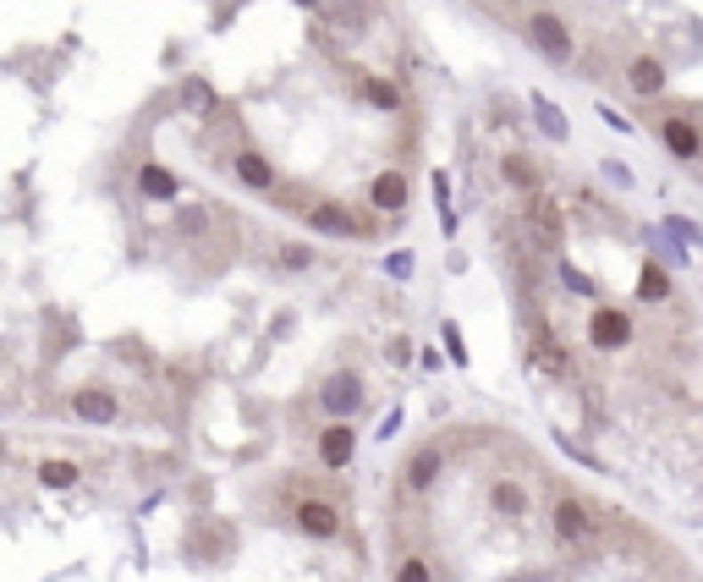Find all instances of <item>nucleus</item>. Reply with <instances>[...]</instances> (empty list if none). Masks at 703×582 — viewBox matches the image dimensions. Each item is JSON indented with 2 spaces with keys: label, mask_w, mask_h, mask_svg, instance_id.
<instances>
[{
  "label": "nucleus",
  "mask_w": 703,
  "mask_h": 582,
  "mask_svg": "<svg viewBox=\"0 0 703 582\" xmlns=\"http://www.w3.org/2000/svg\"><path fill=\"white\" fill-rule=\"evenodd\" d=\"M303 220L313 225L319 237H341V242H363V237H374V220L358 214L352 204H341V198H308Z\"/></svg>",
  "instance_id": "1"
},
{
  "label": "nucleus",
  "mask_w": 703,
  "mask_h": 582,
  "mask_svg": "<svg viewBox=\"0 0 703 582\" xmlns=\"http://www.w3.org/2000/svg\"><path fill=\"white\" fill-rule=\"evenodd\" d=\"M368 401V384L358 368H335L319 379V412H325V424H346V417H358Z\"/></svg>",
  "instance_id": "2"
},
{
  "label": "nucleus",
  "mask_w": 703,
  "mask_h": 582,
  "mask_svg": "<svg viewBox=\"0 0 703 582\" xmlns=\"http://www.w3.org/2000/svg\"><path fill=\"white\" fill-rule=\"evenodd\" d=\"M522 34H528V44L545 55L550 67H571V61H578V39H571L566 17H555V12H528Z\"/></svg>",
  "instance_id": "3"
},
{
  "label": "nucleus",
  "mask_w": 703,
  "mask_h": 582,
  "mask_svg": "<svg viewBox=\"0 0 703 582\" xmlns=\"http://www.w3.org/2000/svg\"><path fill=\"white\" fill-rule=\"evenodd\" d=\"M637 341V319H632V308H621V303H594V313H588V346L594 352H626Z\"/></svg>",
  "instance_id": "4"
},
{
  "label": "nucleus",
  "mask_w": 703,
  "mask_h": 582,
  "mask_svg": "<svg viewBox=\"0 0 703 582\" xmlns=\"http://www.w3.org/2000/svg\"><path fill=\"white\" fill-rule=\"evenodd\" d=\"M528 363L538 368V374H550V379H578V358H571V346L561 341V330L555 325H533V335H528Z\"/></svg>",
  "instance_id": "5"
},
{
  "label": "nucleus",
  "mask_w": 703,
  "mask_h": 582,
  "mask_svg": "<svg viewBox=\"0 0 703 582\" xmlns=\"http://www.w3.org/2000/svg\"><path fill=\"white\" fill-rule=\"evenodd\" d=\"M67 412L77 417L83 429H110L116 417H121V396L110 391V384H100V379H88V384H77V391L67 396Z\"/></svg>",
  "instance_id": "6"
},
{
  "label": "nucleus",
  "mask_w": 703,
  "mask_h": 582,
  "mask_svg": "<svg viewBox=\"0 0 703 582\" xmlns=\"http://www.w3.org/2000/svg\"><path fill=\"white\" fill-rule=\"evenodd\" d=\"M654 133H659V143L670 149V159H682V166H698V159H703V126H698L692 116L659 110V116H654Z\"/></svg>",
  "instance_id": "7"
},
{
  "label": "nucleus",
  "mask_w": 703,
  "mask_h": 582,
  "mask_svg": "<svg viewBox=\"0 0 703 582\" xmlns=\"http://www.w3.org/2000/svg\"><path fill=\"white\" fill-rule=\"evenodd\" d=\"M363 198H368L374 214H401V209L412 204V182H407L401 166H379V171L368 176V187H363Z\"/></svg>",
  "instance_id": "8"
},
{
  "label": "nucleus",
  "mask_w": 703,
  "mask_h": 582,
  "mask_svg": "<svg viewBox=\"0 0 703 582\" xmlns=\"http://www.w3.org/2000/svg\"><path fill=\"white\" fill-rule=\"evenodd\" d=\"M292 522H297V533H308V538H319V544H330V538H341L346 516H341V505H335V500L303 495V500L292 505Z\"/></svg>",
  "instance_id": "9"
},
{
  "label": "nucleus",
  "mask_w": 703,
  "mask_h": 582,
  "mask_svg": "<svg viewBox=\"0 0 703 582\" xmlns=\"http://www.w3.org/2000/svg\"><path fill=\"white\" fill-rule=\"evenodd\" d=\"M550 528H555V538H561V544H571V549H588V544H594V511H588L583 500L561 495V500L550 505Z\"/></svg>",
  "instance_id": "10"
},
{
  "label": "nucleus",
  "mask_w": 703,
  "mask_h": 582,
  "mask_svg": "<svg viewBox=\"0 0 703 582\" xmlns=\"http://www.w3.org/2000/svg\"><path fill=\"white\" fill-rule=\"evenodd\" d=\"M226 166H231V176H237V182H242L247 192H264V198H270V192L280 187V171H275V159H264L259 149H242V143H237V149L226 154Z\"/></svg>",
  "instance_id": "11"
},
{
  "label": "nucleus",
  "mask_w": 703,
  "mask_h": 582,
  "mask_svg": "<svg viewBox=\"0 0 703 582\" xmlns=\"http://www.w3.org/2000/svg\"><path fill=\"white\" fill-rule=\"evenodd\" d=\"M313 457H319V467H330V473L352 467V457H358V429H352V424H325L319 440H313Z\"/></svg>",
  "instance_id": "12"
},
{
  "label": "nucleus",
  "mask_w": 703,
  "mask_h": 582,
  "mask_svg": "<svg viewBox=\"0 0 703 582\" xmlns=\"http://www.w3.org/2000/svg\"><path fill=\"white\" fill-rule=\"evenodd\" d=\"M621 77H626V93H632V100H659V93L670 88V72H665L659 55H632Z\"/></svg>",
  "instance_id": "13"
},
{
  "label": "nucleus",
  "mask_w": 703,
  "mask_h": 582,
  "mask_svg": "<svg viewBox=\"0 0 703 582\" xmlns=\"http://www.w3.org/2000/svg\"><path fill=\"white\" fill-rule=\"evenodd\" d=\"M138 192L149 204H176L182 198V176L171 171V166H159V159H138Z\"/></svg>",
  "instance_id": "14"
},
{
  "label": "nucleus",
  "mask_w": 703,
  "mask_h": 582,
  "mask_svg": "<svg viewBox=\"0 0 703 582\" xmlns=\"http://www.w3.org/2000/svg\"><path fill=\"white\" fill-rule=\"evenodd\" d=\"M500 182L511 192H522V198H533V192H545V166L528 159V154H505L500 159Z\"/></svg>",
  "instance_id": "15"
},
{
  "label": "nucleus",
  "mask_w": 703,
  "mask_h": 582,
  "mask_svg": "<svg viewBox=\"0 0 703 582\" xmlns=\"http://www.w3.org/2000/svg\"><path fill=\"white\" fill-rule=\"evenodd\" d=\"M440 467H445V457H440V445H424V450H412V457L401 462V483L412 495H424V489H434V478H440Z\"/></svg>",
  "instance_id": "16"
},
{
  "label": "nucleus",
  "mask_w": 703,
  "mask_h": 582,
  "mask_svg": "<svg viewBox=\"0 0 703 582\" xmlns=\"http://www.w3.org/2000/svg\"><path fill=\"white\" fill-rule=\"evenodd\" d=\"M670 297H676V280H670V270L659 264V258H643V264H637V303L659 308V303H670Z\"/></svg>",
  "instance_id": "17"
},
{
  "label": "nucleus",
  "mask_w": 703,
  "mask_h": 582,
  "mask_svg": "<svg viewBox=\"0 0 703 582\" xmlns=\"http://www.w3.org/2000/svg\"><path fill=\"white\" fill-rule=\"evenodd\" d=\"M489 511L517 522V516H528V489H522L517 478H495V483H489Z\"/></svg>",
  "instance_id": "18"
},
{
  "label": "nucleus",
  "mask_w": 703,
  "mask_h": 582,
  "mask_svg": "<svg viewBox=\"0 0 703 582\" xmlns=\"http://www.w3.org/2000/svg\"><path fill=\"white\" fill-rule=\"evenodd\" d=\"M533 116H538V133H545L550 143H566L571 126H566V110L555 100H545V93H533Z\"/></svg>",
  "instance_id": "19"
},
{
  "label": "nucleus",
  "mask_w": 703,
  "mask_h": 582,
  "mask_svg": "<svg viewBox=\"0 0 703 582\" xmlns=\"http://www.w3.org/2000/svg\"><path fill=\"white\" fill-rule=\"evenodd\" d=\"M39 483H44V489H77L83 467L72 457H50V462H39Z\"/></svg>",
  "instance_id": "20"
},
{
  "label": "nucleus",
  "mask_w": 703,
  "mask_h": 582,
  "mask_svg": "<svg viewBox=\"0 0 703 582\" xmlns=\"http://www.w3.org/2000/svg\"><path fill=\"white\" fill-rule=\"evenodd\" d=\"M313 264H319V247L313 242H280L275 247V270H292L297 275V270H313Z\"/></svg>",
  "instance_id": "21"
},
{
  "label": "nucleus",
  "mask_w": 703,
  "mask_h": 582,
  "mask_svg": "<svg viewBox=\"0 0 703 582\" xmlns=\"http://www.w3.org/2000/svg\"><path fill=\"white\" fill-rule=\"evenodd\" d=\"M555 275H561V286L571 291V297H588V303H599V280H594V275H583L578 264H571V258H561V264H555Z\"/></svg>",
  "instance_id": "22"
},
{
  "label": "nucleus",
  "mask_w": 703,
  "mask_h": 582,
  "mask_svg": "<svg viewBox=\"0 0 703 582\" xmlns=\"http://www.w3.org/2000/svg\"><path fill=\"white\" fill-rule=\"evenodd\" d=\"M209 231V209L204 204H176V237H204Z\"/></svg>",
  "instance_id": "23"
},
{
  "label": "nucleus",
  "mask_w": 703,
  "mask_h": 582,
  "mask_svg": "<svg viewBox=\"0 0 703 582\" xmlns=\"http://www.w3.org/2000/svg\"><path fill=\"white\" fill-rule=\"evenodd\" d=\"M396 582H434V566H429V555H401V566H396Z\"/></svg>",
  "instance_id": "24"
},
{
  "label": "nucleus",
  "mask_w": 703,
  "mask_h": 582,
  "mask_svg": "<svg viewBox=\"0 0 703 582\" xmlns=\"http://www.w3.org/2000/svg\"><path fill=\"white\" fill-rule=\"evenodd\" d=\"M665 231L676 237V242H692V247H703V231H698L692 220H682V214H670V220H665Z\"/></svg>",
  "instance_id": "25"
},
{
  "label": "nucleus",
  "mask_w": 703,
  "mask_h": 582,
  "mask_svg": "<svg viewBox=\"0 0 703 582\" xmlns=\"http://www.w3.org/2000/svg\"><path fill=\"white\" fill-rule=\"evenodd\" d=\"M440 335H445V352H451V363L467 368V341H462V330H457V325H445Z\"/></svg>",
  "instance_id": "26"
},
{
  "label": "nucleus",
  "mask_w": 703,
  "mask_h": 582,
  "mask_svg": "<svg viewBox=\"0 0 703 582\" xmlns=\"http://www.w3.org/2000/svg\"><path fill=\"white\" fill-rule=\"evenodd\" d=\"M604 176L621 182V187H632V171H626V166H616V159H604Z\"/></svg>",
  "instance_id": "27"
},
{
  "label": "nucleus",
  "mask_w": 703,
  "mask_h": 582,
  "mask_svg": "<svg viewBox=\"0 0 703 582\" xmlns=\"http://www.w3.org/2000/svg\"><path fill=\"white\" fill-rule=\"evenodd\" d=\"M385 270H391V275H412V258H407V253H391Z\"/></svg>",
  "instance_id": "28"
}]
</instances>
